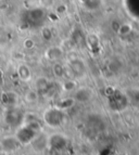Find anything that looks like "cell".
I'll list each match as a JSON object with an SVG mask.
<instances>
[{
    "label": "cell",
    "mask_w": 139,
    "mask_h": 155,
    "mask_svg": "<svg viewBox=\"0 0 139 155\" xmlns=\"http://www.w3.org/2000/svg\"><path fill=\"white\" fill-rule=\"evenodd\" d=\"M41 119L46 126L50 127L52 129H56V128H60L65 124L66 113L64 110L60 109L59 106H52V107L45 110Z\"/></svg>",
    "instance_id": "1"
},
{
    "label": "cell",
    "mask_w": 139,
    "mask_h": 155,
    "mask_svg": "<svg viewBox=\"0 0 139 155\" xmlns=\"http://www.w3.org/2000/svg\"><path fill=\"white\" fill-rule=\"evenodd\" d=\"M66 66V76L71 78H82L86 75L87 73V65L85 61L82 58L75 57L70 59L67 63L65 64Z\"/></svg>",
    "instance_id": "2"
},
{
    "label": "cell",
    "mask_w": 139,
    "mask_h": 155,
    "mask_svg": "<svg viewBox=\"0 0 139 155\" xmlns=\"http://www.w3.org/2000/svg\"><path fill=\"white\" fill-rule=\"evenodd\" d=\"M24 115L25 113L16 105L5 107V111L3 112V122L7 126L18 128L23 124Z\"/></svg>",
    "instance_id": "3"
},
{
    "label": "cell",
    "mask_w": 139,
    "mask_h": 155,
    "mask_svg": "<svg viewBox=\"0 0 139 155\" xmlns=\"http://www.w3.org/2000/svg\"><path fill=\"white\" fill-rule=\"evenodd\" d=\"M38 134H39L38 131L33 129L27 124H22L20 127L16 128L14 136H15V138L18 139L19 142L21 143V145H26V144H31L32 141L37 137Z\"/></svg>",
    "instance_id": "4"
},
{
    "label": "cell",
    "mask_w": 139,
    "mask_h": 155,
    "mask_svg": "<svg viewBox=\"0 0 139 155\" xmlns=\"http://www.w3.org/2000/svg\"><path fill=\"white\" fill-rule=\"evenodd\" d=\"M67 145V139L61 134H53L48 137L47 147L52 151H62Z\"/></svg>",
    "instance_id": "5"
},
{
    "label": "cell",
    "mask_w": 139,
    "mask_h": 155,
    "mask_svg": "<svg viewBox=\"0 0 139 155\" xmlns=\"http://www.w3.org/2000/svg\"><path fill=\"white\" fill-rule=\"evenodd\" d=\"M72 98L74 99L75 103H88L93 100V91L89 87H77L73 92Z\"/></svg>",
    "instance_id": "6"
},
{
    "label": "cell",
    "mask_w": 139,
    "mask_h": 155,
    "mask_svg": "<svg viewBox=\"0 0 139 155\" xmlns=\"http://www.w3.org/2000/svg\"><path fill=\"white\" fill-rule=\"evenodd\" d=\"M65 54L64 49L62 48L61 46H50L48 47L46 50H45V58L46 60L50 61V62L54 63V62H59L63 59Z\"/></svg>",
    "instance_id": "7"
},
{
    "label": "cell",
    "mask_w": 139,
    "mask_h": 155,
    "mask_svg": "<svg viewBox=\"0 0 139 155\" xmlns=\"http://www.w3.org/2000/svg\"><path fill=\"white\" fill-rule=\"evenodd\" d=\"M34 89L39 93V94H48L52 89V83L49 78L45 76H39L34 81Z\"/></svg>",
    "instance_id": "8"
},
{
    "label": "cell",
    "mask_w": 139,
    "mask_h": 155,
    "mask_svg": "<svg viewBox=\"0 0 139 155\" xmlns=\"http://www.w3.org/2000/svg\"><path fill=\"white\" fill-rule=\"evenodd\" d=\"M0 145L3 152H14L21 147V143L18 141L15 136H5V138L0 140Z\"/></svg>",
    "instance_id": "9"
},
{
    "label": "cell",
    "mask_w": 139,
    "mask_h": 155,
    "mask_svg": "<svg viewBox=\"0 0 139 155\" xmlns=\"http://www.w3.org/2000/svg\"><path fill=\"white\" fill-rule=\"evenodd\" d=\"M16 75H18L19 79L21 81L27 83L32 79L33 77V73H32V68L29 67V64L26 63H21L16 67Z\"/></svg>",
    "instance_id": "10"
},
{
    "label": "cell",
    "mask_w": 139,
    "mask_h": 155,
    "mask_svg": "<svg viewBox=\"0 0 139 155\" xmlns=\"http://www.w3.org/2000/svg\"><path fill=\"white\" fill-rule=\"evenodd\" d=\"M31 144L33 145V147L36 151L45 150V149H47V144H48V137L45 136V134H42V131L39 132V134H37V137L32 141Z\"/></svg>",
    "instance_id": "11"
},
{
    "label": "cell",
    "mask_w": 139,
    "mask_h": 155,
    "mask_svg": "<svg viewBox=\"0 0 139 155\" xmlns=\"http://www.w3.org/2000/svg\"><path fill=\"white\" fill-rule=\"evenodd\" d=\"M127 103H128V97L125 96V94H122V93L115 94L112 98V101H111V105L114 110L123 109L127 105Z\"/></svg>",
    "instance_id": "12"
},
{
    "label": "cell",
    "mask_w": 139,
    "mask_h": 155,
    "mask_svg": "<svg viewBox=\"0 0 139 155\" xmlns=\"http://www.w3.org/2000/svg\"><path fill=\"white\" fill-rule=\"evenodd\" d=\"M18 94L13 91H7L3 92L2 97H1V101L5 105V107H10V106H15L18 103Z\"/></svg>",
    "instance_id": "13"
},
{
    "label": "cell",
    "mask_w": 139,
    "mask_h": 155,
    "mask_svg": "<svg viewBox=\"0 0 139 155\" xmlns=\"http://www.w3.org/2000/svg\"><path fill=\"white\" fill-rule=\"evenodd\" d=\"M77 87V81L75 80V78H64V80L61 83V90L66 93H73Z\"/></svg>",
    "instance_id": "14"
},
{
    "label": "cell",
    "mask_w": 139,
    "mask_h": 155,
    "mask_svg": "<svg viewBox=\"0 0 139 155\" xmlns=\"http://www.w3.org/2000/svg\"><path fill=\"white\" fill-rule=\"evenodd\" d=\"M52 73L57 78H65L66 77V66L62 64L61 62H54L52 65Z\"/></svg>",
    "instance_id": "15"
},
{
    "label": "cell",
    "mask_w": 139,
    "mask_h": 155,
    "mask_svg": "<svg viewBox=\"0 0 139 155\" xmlns=\"http://www.w3.org/2000/svg\"><path fill=\"white\" fill-rule=\"evenodd\" d=\"M39 94L35 89H29V91H26V93L24 94V99L27 103H35L38 101V98H39Z\"/></svg>",
    "instance_id": "16"
},
{
    "label": "cell",
    "mask_w": 139,
    "mask_h": 155,
    "mask_svg": "<svg viewBox=\"0 0 139 155\" xmlns=\"http://www.w3.org/2000/svg\"><path fill=\"white\" fill-rule=\"evenodd\" d=\"M86 42L90 48H97L100 45V39H99V36L97 34L91 33L86 37Z\"/></svg>",
    "instance_id": "17"
},
{
    "label": "cell",
    "mask_w": 139,
    "mask_h": 155,
    "mask_svg": "<svg viewBox=\"0 0 139 155\" xmlns=\"http://www.w3.org/2000/svg\"><path fill=\"white\" fill-rule=\"evenodd\" d=\"M133 31V26L131 25V23H122L117 27L116 33L119 34L120 36H127Z\"/></svg>",
    "instance_id": "18"
},
{
    "label": "cell",
    "mask_w": 139,
    "mask_h": 155,
    "mask_svg": "<svg viewBox=\"0 0 139 155\" xmlns=\"http://www.w3.org/2000/svg\"><path fill=\"white\" fill-rule=\"evenodd\" d=\"M75 104V101L74 99L71 97V98H66V99H63V100L60 101V103L58 104L57 106H59L60 109L64 110V111H66L67 109H70V107H72L73 105Z\"/></svg>",
    "instance_id": "19"
},
{
    "label": "cell",
    "mask_w": 139,
    "mask_h": 155,
    "mask_svg": "<svg viewBox=\"0 0 139 155\" xmlns=\"http://www.w3.org/2000/svg\"><path fill=\"white\" fill-rule=\"evenodd\" d=\"M39 8L44 10H50L56 7V0H38Z\"/></svg>",
    "instance_id": "20"
},
{
    "label": "cell",
    "mask_w": 139,
    "mask_h": 155,
    "mask_svg": "<svg viewBox=\"0 0 139 155\" xmlns=\"http://www.w3.org/2000/svg\"><path fill=\"white\" fill-rule=\"evenodd\" d=\"M85 2V8L89 10H96L98 9L101 5V0H84Z\"/></svg>",
    "instance_id": "21"
},
{
    "label": "cell",
    "mask_w": 139,
    "mask_h": 155,
    "mask_svg": "<svg viewBox=\"0 0 139 155\" xmlns=\"http://www.w3.org/2000/svg\"><path fill=\"white\" fill-rule=\"evenodd\" d=\"M41 37H42L46 41H49V40H51L52 37H53V33H52L51 28H50V27H48V26H46V27H42V28H41Z\"/></svg>",
    "instance_id": "22"
},
{
    "label": "cell",
    "mask_w": 139,
    "mask_h": 155,
    "mask_svg": "<svg viewBox=\"0 0 139 155\" xmlns=\"http://www.w3.org/2000/svg\"><path fill=\"white\" fill-rule=\"evenodd\" d=\"M34 47H35V41H34V39H32V38L24 39V41H23V48L24 49L29 50V49H33Z\"/></svg>",
    "instance_id": "23"
},
{
    "label": "cell",
    "mask_w": 139,
    "mask_h": 155,
    "mask_svg": "<svg viewBox=\"0 0 139 155\" xmlns=\"http://www.w3.org/2000/svg\"><path fill=\"white\" fill-rule=\"evenodd\" d=\"M129 98L134 99L137 103H139V88L133 89V90L129 91Z\"/></svg>",
    "instance_id": "24"
},
{
    "label": "cell",
    "mask_w": 139,
    "mask_h": 155,
    "mask_svg": "<svg viewBox=\"0 0 139 155\" xmlns=\"http://www.w3.org/2000/svg\"><path fill=\"white\" fill-rule=\"evenodd\" d=\"M0 155H5V152H2V151H0Z\"/></svg>",
    "instance_id": "25"
},
{
    "label": "cell",
    "mask_w": 139,
    "mask_h": 155,
    "mask_svg": "<svg viewBox=\"0 0 139 155\" xmlns=\"http://www.w3.org/2000/svg\"><path fill=\"white\" fill-rule=\"evenodd\" d=\"M0 1H3V0H0Z\"/></svg>",
    "instance_id": "26"
}]
</instances>
